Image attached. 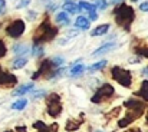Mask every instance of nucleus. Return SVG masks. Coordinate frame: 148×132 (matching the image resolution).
Masks as SVG:
<instances>
[{
	"label": "nucleus",
	"instance_id": "1",
	"mask_svg": "<svg viewBox=\"0 0 148 132\" xmlns=\"http://www.w3.org/2000/svg\"><path fill=\"white\" fill-rule=\"evenodd\" d=\"M114 16H115V22L116 25H119L121 27H124L127 32L131 29V25L135 19V12L131 6L125 4V3H121L119 6L115 7L114 10Z\"/></svg>",
	"mask_w": 148,
	"mask_h": 132
},
{
	"label": "nucleus",
	"instance_id": "2",
	"mask_svg": "<svg viewBox=\"0 0 148 132\" xmlns=\"http://www.w3.org/2000/svg\"><path fill=\"white\" fill-rule=\"evenodd\" d=\"M56 35H58V29L50 25L49 19L46 17L45 22H43V23L39 26V29L36 30L35 38H33V42H35V44H40V43H43V42H49Z\"/></svg>",
	"mask_w": 148,
	"mask_h": 132
},
{
	"label": "nucleus",
	"instance_id": "3",
	"mask_svg": "<svg viewBox=\"0 0 148 132\" xmlns=\"http://www.w3.org/2000/svg\"><path fill=\"white\" fill-rule=\"evenodd\" d=\"M111 76L115 82H118L124 88H130L132 82V75L128 69H122L119 66H114L111 69Z\"/></svg>",
	"mask_w": 148,
	"mask_h": 132
},
{
	"label": "nucleus",
	"instance_id": "4",
	"mask_svg": "<svg viewBox=\"0 0 148 132\" xmlns=\"http://www.w3.org/2000/svg\"><path fill=\"white\" fill-rule=\"evenodd\" d=\"M114 92H115V89H114L112 85H109V83H103V85H102V86L95 92V95L92 96V102H94V103L103 102V101H106V99L112 98Z\"/></svg>",
	"mask_w": 148,
	"mask_h": 132
},
{
	"label": "nucleus",
	"instance_id": "5",
	"mask_svg": "<svg viewBox=\"0 0 148 132\" xmlns=\"http://www.w3.org/2000/svg\"><path fill=\"white\" fill-rule=\"evenodd\" d=\"M46 105H48V114L50 116H58L62 112V105H60V98L56 93H50L46 99Z\"/></svg>",
	"mask_w": 148,
	"mask_h": 132
},
{
	"label": "nucleus",
	"instance_id": "6",
	"mask_svg": "<svg viewBox=\"0 0 148 132\" xmlns=\"http://www.w3.org/2000/svg\"><path fill=\"white\" fill-rule=\"evenodd\" d=\"M25 29H26L25 22L20 20V19H17V20L12 22V23L6 27V33H7V36H10V38H13V39H17V38H20V36L25 33Z\"/></svg>",
	"mask_w": 148,
	"mask_h": 132
},
{
	"label": "nucleus",
	"instance_id": "7",
	"mask_svg": "<svg viewBox=\"0 0 148 132\" xmlns=\"http://www.w3.org/2000/svg\"><path fill=\"white\" fill-rule=\"evenodd\" d=\"M124 106L128 108V109L131 111V114H134L137 118H138L140 115H143V112H144V109H145V105H144L141 101H137V99H134V98L125 101V102H124Z\"/></svg>",
	"mask_w": 148,
	"mask_h": 132
},
{
	"label": "nucleus",
	"instance_id": "8",
	"mask_svg": "<svg viewBox=\"0 0 148 132\" xmlns=\"http://www.w3.org/2000/svg\"><path fill=\"white\" fill-rule=\"evenodd\" d=\"M16 83H17V78L12 73L4 72L0 68V86H12V85H16Z\"/></svg>",
	"mask_w": 148,
	"mask_h": 132
},
{
	"label": "nucleus",
	"instance_id": "9",
	"mask_svg": "<svg viewBox=\"0 0 148 132\" xmlns=\"http://www.w3.org/2000/svg\"><path fill=\"white\" fill-rule=\"evenodd\" d=\"M53 68H55V65H53L52 59H45V60L42 62V65H40L39 70H38L36 73H33V75H32V79H38L40 75H45V73H48L49 70H53Z\"/></svg>",
	"mask_w": 148,
	"mask_h": 132
},
{
	"label": "nucleus",
	"instance_id": "10",
	"mask_svg": "<svg viewBox=\"0 0 148 132\" xmlns=\"http://www.w3.org/2000/svg\"><path fill=\"white\" fill-rule=\"evenodd\" d=\"M79 9H84L85 12H88V13H89V19H91V20H97V19H98L95 4L88 3V1H81V3H79Z\"/></svg>",
	"mask_w": 148,
	"mask_h": 132
},
{
	"label": "nucleus",
	"instance_id": "11",
	"mask_svg": "<svg viewBox=\"0 0 148 132\" xmlns=\"http://www.w3.org/2000/svg\"><path fill=\"white\" fill-rule=\"evenodd\" d=\"M135 95H138V96L143 98L144 101H148V81H143L141 88L138 89V92H137Z\"/></svg>",
	"mask_w": 148,
	"mask_h": 132
},
{
	"label": "nucleus",
	"instance_id": "12",
	"mask_svg": "<svg viewBox=\"0 0 148 132\" xmlns=\"http://www.w3.org/2000/svg\"><path fill=\"white\" fill-rule=\"evenodd\" d=\"M32 89H33V83L30 82V83H26V85H22V86H19V88L13 92V95H14V96H20V95H25V93H27V92H29V90H32Z\"/></svg>",
	"mask_w": 148,
	"mask_h": 132
},
{
	"label": "nucleus",
	"instance_id": "13",
	"mask_svg": "<svg viewBox=\"0 0 148 132\" xmlns=\"http://www.w3.org/2000/svg\"><path fill=\"white\" fill-rule=\"evenodd\" d=\"M63 9H65L68 13H72V14H75V13L79 12V6H78L75 1H66V3L63 4Z\"/></svg>",
	"mask_w": 148,
	"mask_h": 132
},
{
	"label": "nucleus",
	"instance_id": "14",
	"mask_svg": "<svg viewBox=\"0 0 148 132\" xmlns=\"http://www.w3.org/2000/svg\"><path fill=\"white\" fill-rule=\"evenodd\" d=\"M115 47V43H105L102 44L99 49H97L95 52H94V56H98V55H103V53H106V52H109V50H112Z\"/></svg>",
	"mask_w": 148,
	"mask_h": 132
},
{
	"label": "nucleus",
	"instance_id": "15",
	"mask_svg": "<svg viewBox=\"0 0 148 132\" xmlns=\"http://www.w3.org/2000/svg\"><path fill=\"white\" fill-rule=\"evenodd\" d=\"M109 30V25L108 23H105V25H101L98 27H95L94 30H92V36H102V35H105L106 32Z\"/></svg>",
	"mask_w": 148,
	"mask_h": 132
},
{
	"label": "nucleus",
	"instance_id": "16",
	"mask_svg": "<svg viewBox=\"0 0 148 132\" xmlns=\"http://www.w3.org/2000/svg\"><path fill=\"white\" fill-rule=\"evenodd\" d=\"M75 26L78 27V29H89V20L86 19V17H82V16H79L78 19H76V22H75Z\"/></svg>",
	"mask_w": 148,
	"mask_h": 132
},
{
	"label": "nucleus",
	"instance_id": "17",
	"mask_svg": "<svg viewBox=\"0 0 148 132\" xmlns=\"http://www.w3.org/2000/svg\"><path fill=\"white\" fill-rule=\"evenodd\" d=\"M84 70H85V66H84L82 63H76V65L72 66V69L69 70V75H71V76H79V75L84 73Z\"/></svg>",
	"mask_w": 148,
	"mask_h": 132
},
{
	"label": "nucleus",
	"instance_id": "18",
	"mask_svg": "<svg viewBox=\"0 0 148 132\" xmlns=\"http://www.w3.org/2000/svg\"><path fill=\"white\" fill-rule=\"evenodd\" d=\"M55 20H56L59 25H63V26L69 25V17H68V14H66L65 12L58 13V14H56V17H55Z\"/></svg>",
	"mask_w": 148,
	"mask_h": 132
},
{
	"label": "nucleus",
	"instance_id": "19",
	"mask_svg": "<svg viewBox=\"0 0 148 132\" xmlns=\"http://www.w3.org/2000/svg\"><path fill=\"white\" fill-rule=\"evenodd\" d=\"M26 63H27V57H26V56H20V57H17V59L13 60V68H14V69H20V68H23Z\"/></svg>",
	"mask_w": 148,
	"mask_h": 132
},
{
	"label": "nucleus",
	"instance_id": "20",
	"mask_svg": "<svg viewBox=\"0 0 148 132\" xmlns=\"http://www.w3.org/2000/svg\"><path fill=\"white\" fill-rule=\"evenodd\" d=\"M82 124V119L81 121H78V119H71V121H68L66 122V129L68 131H75V129H78V127Z\"/></svg>",
	"mask_w": 148,
	"mask_h": 132
},
{
	"label": "nucleus",
	"instance_id": "21",
	"mask_svg": "<svg viewBox=\"0 0 148 132\" xmlns=\"http://www.w3.org/2000/svg\"><path fill=\"white\" fill-rule=\"evenodd\" d=\"M105 66H106V60H101V62H97V63L91 65V66L88 68V70H89V72H97V70L103 69Z\"/></svg>",
	"mask_w": 148,
	"mask_h": 132
},
{
	"label": "nucleus",
	"instance_id": "22",
	"mask_svg": "<svg viewBox=\"0 0 148 132\" xmlns=\"http://www.w3.org/2000/svg\"><path fill=\"white\" fill-rule=\"evenodd\" d=\"M26 105H27V101H26V99H20V101H16V102L12 105V109H14V111H20V109H25Z\"/></svg>",
	"mask_w": 148,
	"mask_h": 132
},
{
	"label": "nucleus",
	"instance_id": "23",
	"mask_svg": "<svg viewBox=\"0 0 148 132\" xmlns=\"http://www.w3.org/2000/svg\"><path fill=\"white\" fill-rule=\"evenodd\" d=\"M135 52H137L138 55H141V56H144V57L148 59V47H137Z\"/></svg>",
	"mask_w": 148,
	"mask_h": 132
},
{
	"label": "nucleus",
	"instance_id": "24",
	"mask_svg": "<svg viewBox=\"0 0 148 132\" xmlns=\"http://www.w3.org/2000/svg\"><path fill=\"white\" fill-rule=\"evenodd\" d=\"M13 50H14L16 53H26V52H27V49H26L25 44H17V46L13 47Z\"/></svg>",
	"mask_w": 148,
	"mask_h": 132
},
{
	"label": "nucleus",
	"instance_id": "25",
	"mask_svg": "<svg viewBox=\"0 0 148 132\" xmlns=\"http://www.w3.org/2000/svg\"><path fill=\"white\" fill-rule=\"evenodd\" d=\"M94 1H95V7H98V9H105L108 6V3L105 0H94Z\"/></svg>",
	"mask_w": 148,
	"mask_h": 132
},
{
	"label": "nucleus",
	"instance_id": "26",
	"mask_svg": "<svg viewBox=\"0 0 148 132\" xmlns=\"http://www.w3.org/2000/svg\"><path fill=\"white\" fill-rule=\"evenodd\" d=\"M40 132H58V125L53 124V125L49 127V128H43V129H40Z\"/></svg>",
	"mask_w": 148,
	"mask_h": 132
},
{
	"label": "nucleus",
	"instance_id": "27",
	"mask_svg": "<svg viewBox=\"0 0 148 132\" xmlns=\"http://www.w3.org/2000/svg\"><path fill=\"white\" fill-rule=\"evenodd\" d=\"M6 52H7V49H6V44L3 40H0V57H3L4 55H6Z\"/></svg>",
	"mask_w": 148,
	"mask_h": 132
},
{
	"label": "nucleus",
	"instance_id": "28",
	"mask_svg": "<svg viewBox=\"0 0 148 132\" xmlns=\"http://www.w3.org/2000/svg\"><path fill=\"white\" fill-rule=\"evenodd\" d=\"M33 127H35L36 129H43V128H46V125H45L43 122H40V121H39V122H35Z\"/></svg>",
	"mask_w": 148,
	"mask_h": 132
},
{
	"label": "nucleus",
	"instance_id": "29",
	"mask_svg": "<svg viewBox=\"0 0 148 132\" xmlns=\"http://www.w3.org/2000/svg\"><path fill=\"white\" fill-rule=\"evenodd\" d=\"M4 9H6V0H0V14L4 12Z\"/></svg>",
	"mask_w": 148,
	"mask_h": 132
},
{
	"label": "nucleus",
	"instance_id": "30",
	"mask_svg": "<svg viewBox=\"0 0 148 132\" xmlns=\"http://www.w3.org/2000/svg\"><path fill=\"white\" fill-rule=\"evenodd\" d=\"M140 9H141L143 12H148V1H144V3H141Z\"/></svg>",
	"mask_w": 148,
	"mask_h": 132
},
{
	"label": "nucleus",
	"instance_id": "31",
	"mask_svg": "<svg viewBox=\"0 0 148 132\" xmlns=\"http://www.w3.org/2000/svg\"><path fill=\"white\" fill-rule=\"evenodd\" d=\"M29 1H30V0H22V3H19V4H17V7H19V9H20V7H25V6H27V4H29Z\"/></svg>",
	"mask_w": 148,
	"mask_h": 132
},
{
	"label": "nucleus",
	"instance_id": "32",
	"mask_svg": "<svg viewBox=\"0 0 148 132\" xmlns=\"http://www.w3.org/2000/svg\"><path fill=\"white\" fill-rule=\"evenodd\" d=\"M125 132H141L138 128H131V129H128V131H125Z\"/></svg>",
	"mask_w": 148,
	"mask_h": 132
},
{
	"label": "nucleus",
	"instance_id": "33",
	"mask_svg": "<svg viewBox=\"0 0 148 132\" xmlns=\"http://www.w3.org/2000/svg\"><path fill=\"white\" fill-rule=\"evenodd\" d=\"M17 132H26V128H25V127H19V128H17Z\"/></svg>",
	"mask_w": 148,
	"mask_h": 132
},
{
	"label": "nucleus",
	"instance_id": "34",
	"mask_svg": "<svg viewBox=\"0 0 148 132\" xmlns=\"http://www.w3.org/2000/svg\"><path fill=\"white\" fill-rule=\"evenodd\" d=\"M143 73H144V75H148V68H145V69L143 70Z\"/></svg>",
	"mask_w": 148,
	"mask_h": 132
},
{
	"label": "nucleus",
	"instance_id": "35",
	"mask_svg": "<svg viewBox=\"0 0 148 132\" xmlns=\"http://www.w3.org/2000/svg\"><path fill=\"white\" fill-rule=\"evenodd\" d=\"M112 1H115V3H122L124 0H112Z\"/></svg>",
	"mask_w": 148,
	"mask_h": 132
},
{
	"label": "nucleus",
	"instance_id": "36",
	"mask_svg": "<svg viewBox=\"0 0 148 132\" xmlns=\"http://www.w3.org/2000/svg\"><path fill=\"white\" fill-rule=\"evenodd\" d=\"M6 132H13V131H6Z\"/></svg>",
	"mask_w": 148,
	"mask_h": 132
},
{
	"label": "nucleus",
	"instance_id": "37",
	"mask_svg": "<svg viewBox=\"0 0 148 132\" xmlns=\"http://www.w3.org/2000/svg\"><path fill=\"white\" fill-rule=\"evenodd\" d=\"M147 122H148V115H147Z\"/></svg>",
	"mask_w": 148,
	"mask_h": 132
},
{
	"label": "nucleus",
	"instance_id": "38",
	"mask_svg": "<svg viewBox=\"0 0 148 132\" xmlns=\"http://www.w3.org/2000/svg\"><path fill=\"white\" fill-rule=\"evenodd\" d=\"M132 1H137V0H132Z\"/></svg>",
	"mask_w": 148,
	"mask_h": 132
}]
</instances>
